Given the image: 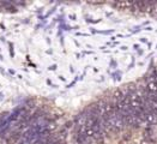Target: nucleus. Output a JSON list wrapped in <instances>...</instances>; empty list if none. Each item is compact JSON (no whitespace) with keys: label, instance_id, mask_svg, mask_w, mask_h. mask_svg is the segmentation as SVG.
Listing matches in <instances>:
<instances>
[{"label":"nucleus","instance_id":"7ed1b4c3","mask_svg":"<svg viewBox=\"0 0 157 144\" xmlns=\"http://www.w3.org/2000/svg\"><path fill=\"white\" fill-rule=\"evenodd\" d=\"M21 137H22V135H21L19 132H16V133L11 135V136L7 138L6 143H7V144H14L16 142H18V140L21 139Z\"/></svg>","mask_w":157,"mask_h":144},{"label":"nucleus","instance_id":"1a4fd4ad","mask_svg":"<svg viewBox=\"0 0 157 144\" xmlns=\"http://www.w3.org/2000/svg\"><path fill=\"white\" fill-rule=\"evenodd\" d=\"M73 127V121H67L66 122V129H72Z\"/></svg>","mask_w":157,"mask_h":144},{"label":"nucleus","instance_id":"423d86ee","mask_svg":"<svg viewBox=\"0 0 157 144\" xmlns=\"http://www.w3.org/2000/svg\"><path fill=\"white\" fill-rule=\"evenodd\" d=\"M95 133L96 132H95V130L92 127H88V129H86V131H85V136L88 137V138H92Z\"/></svg>","mask_w":157,"mask_h":144},{"label":"nucleus","instance_id":"f03ea898","mask_svg":"<svg viewBox=\"0 0 157 144\" xmlns=\"http://www.w3.org/2000/svg\"><path fill=\"white\" fill-rule=\"evenodd\" d=\"M145 120L149 125H153V124H157V115L153 113V112H146V115H145Z\"/></svg>","mask_w":157,"mask_h":144},{"label":"nucleus","instance_id":"39448f33","mask_svg":"<svg viewBox=\"0 0 157 144\" xmlns=\"http://www.w3.org/2000/svg\"><path fill=\"white\" fill-rule=\"evenodd\" d=\"M148 90H149V93L156 94V93H157V82H149V84H148Z\"/></svg>","mask_w":157,"mask_h":144},{"label":"nucleus","instance_id":"20e7f679","mask_svg":"<svg viewBox=\"0 0 157 144\" xmlns=\"http://www.w3.org/2000/svg\"><path fill=\"white\" fill-rule=\"evenodd\" d=\"M113 96L118 100V102H120V101H124V99L126 97V95L123 93V90H120V89H118V90H115L114 91V94H113Z\"/></svg>","mask_w":157,"mask_h":144},{"label":"nucleus","instance_id":"9d476101","mask_svg":"<svg viewBox=\"0 0 157 144\" xmlns=\"http://www.w3.org/2000/svg\"><path fill=\"white\" fill-rule=\"evenodd\" d=\"M141 144H151V142H150L148 138H144V139L141 140Z\"/></svg>","mask_w":157,"mask_h":144},{"label":"nucleus","instance_id":"6e6552de","mask_svg":"<svg viewBox=\"0 0 157 144\" xmlns=\"http://www.w3.org/2000/svg\"><path fill=\"white\" fill-rule=\"evenodd\" d=\"M151 135H152V130H151V129H146V130L144 131V136H145L146 138H149Z\"/></svg>","mask_w":157,"mask_h":144},{"label":"nucleus","instance_id":"0eeeda50","mask_svg":"<svg viewBox=\"0 0 157 144\" xmlns=\"http://www.w3.org/2000/svg\"><path fill=\"white\" fill-rule=\"evenodd\" d=\"M55 129H57V124L55 122H49L48 126H47V130L50 131V132L53 131V130H55Z\"/></svg>","mask_w":157,"mask_h":144},{"label":"nucleus","instance_id":"f257e3e1","mask_svg":"<svg viewBox=\"0 0 157 144\" xmlns=\"http://www.w3.org/2000/svg\"><path fill=\"white\" fill-rule=\"evenodd\" d=\"M133 5H134V3H131V1H118L114 4V7L120 9V10H127V9L132 7Z\"/></svg>","mask_w":157,"mask_h":144},{"label":"nucleus","instance_id":"9b49d317","mask_svg":"<svg viewBox=\"0 0 157 144\" xmlns=\"http://www.w3.org/2000/svg\"><path fill=\"white\" fill-rule=\"evenodd\" d=\"M49 68H50V70H55V68H57V66H55V65H52Z\"/></svg>","mask_w":157,"mask_h":144}]
</instances>
